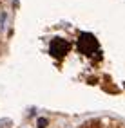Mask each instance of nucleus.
I'll return each mask as SVG.
<instances>
[{
    "instance_id": "nucleus-1",
    "label": "nucleus",
    "mask_w": 125,
    "mask_h": 128,
    "mask_svg": "<svg viewBox=\"0 0 125 128\" xmlns=\"http://www.w3.org/2000/svg\"><path fill=\"white\" fill-rule=\"evenodd\" d=\"M78 50L82 54H85V56H91V54H94L100 50V44H98V40L94 34H91V32H82V34L78 36Z\"/></svg>"
},
{
    "instance_id": "nucleus-2",
    "label": "nucleus",
    "mask_w": 125,
    "mask_h": 128,
    "mask_svg": "<svg viewBox=\"0 0 125 128\" xmlns=\"http://www.w3.org/2000/svg\"><path fill=\"white\" fill-rule=\"evenodd\" d=\"M69 49H71V44L67 40H64V38H53L51 40V44H49V54L54 56V58H62L69 52Z\"/></svg>"
},
{
    "instance_id": "nucleus-3",
    "label": "nucleus",
    "mask_w": 125,
    "mask_h": 128,
    "mask_svg": "<svg viewBox=\"0 0 125 128\" xmlns=\"http://www.w3.org/2000/svg\"><path fill=\"white\" fill-rule=\"evenodd\" d=\"M47 124H49V121L45 117H38V121H36V126L38 128H47Z\"/></svg>"
},
{
    "instance_id": "nucleus-4",
    "label": "nucleus",
    "mask_w": 125,
    "mask_h": 128,
    "mask_svg": "<svg viewBox=\"0 0 125 128\" xmlns=\"http://www.w3.org/2000/svg\"><path fill=\"white\" fill-rule=\"evenodd\" d=\"M11 119H0V128H11Z\"/></svg>"
}]
</instances>
